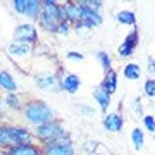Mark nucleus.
I'll return each instance as SVG.
<instances>
[{"instance_id": "6ab92c4d", "label": "nucleus", "mask_w": 155, "mask_h": 155, "mask_svg": "<svg viewBox=\"0 0 155 155\" xmlns=\"http://www.w3.org/2000/svg\"><path fill=\"white\" fill-rule=\"evenodd\" d=\"M93 97H95V100H97V104H100V109L102 110H107L109 109V104H110V97L104 91L102 88H97L93 91Z\"/></svg>"}, {"instance_id": "72a5a7b5", "label": "nucleus", "mask_w": 155, "mask_h": 155, "mask_svg": "<svg viewBox=\"0 0 155 155\" xmlns=\"http://www.w3.org/2000/svg\"><path fill=\"white\" fill-rule=\"evenodd\" d=\"M0 155H2V153H0Z\"/></svg>"}, {"instance_id": "20e7f679", "label": "nucleus", "mask_w": 155, "mask_h": 155, "mask_svg": "<svg viewBox=\"0 0 155 155\" xmlns=\"http://www.w3.org/2000/svg\"><path fill=\"white\" fill-rule=\"evenodd\" d=\"M35 83L45 93H55L61 90V79L55 72H40L35 76Z\"/></svg>"}, {"instance_id": "473e14b6", "label": "nucleus", "mask_w": 155, "mask_h": 155, "mask_svg": "<svg viewBox=\"0 0 155 155\" xmlns=\"http://www.w3.org/2000/svg\"><path fill=\"white\" fill-rule=\"evenodd\" d=\"M0 114H2V98H0Z\"/></svg>"}, {"instance_id": "7ed1b4c3", "label": "nucleus", "mask_w": 155, "mask_h": 155, "mask_svg": "<svg viewBox=\"0 0 155 155\" xmlns=\"http://www.w3.org/2000/svg\"><path fill=\"white\" fill-rule=\"evenodd\" d=\"M35 136L40 138V140H43L45 143H48V141H55V140L67 138V133H66V129L62 127L61 122L50 121V122L41 124V126H36V129H35Z\"/></svg>"}, {"instance_id": "6e6552de", "label": "nucleus", "mask_w": 155, "mask_h": 155, "mask_svg": "<svg viewBox=\"0 0 155 155\" xmlns=\"http://www.w3.org/2000/svg\"><path fill=\"white\" fill-rule=\"evenodd\" d=\"M78 7H79V12H81V21L83 22H86L88 26H100L102 24L100 14L97 11H93V9H90L84 2H79Z\"/></svg>"}, {"instance_id": "4468645a", "label": "nucleus", "mask_w": 155, "mask_h": 155, "mask_svg": "<svg viewBox=\"0 0 155 155\" xmlns=\"http://www.w3.org/2000/svg\"><path fill=\"white\" fill-rule=\"evenodd\" d=\"M122 124H124V121H122V117L119 114H109V116L104 117V127L107 131H114V133L121 131Z\"/></svg>"}, {"instance_id": "0eeeda50", "label": "nucleus", "mask_w": 155, "mask_h": 155, "mask_svg": "<svg viewBox=\"0 0 155 155\" xmlns=\"http://www.w3.org/2000/svg\"><path fill=\"white\" fill-rule=\"evenodd\" d=\"M41 14L52 17V19H55L57 22L66 21L64 9H62L57 2H54V0H45V2H41Z\"/></svg>"}, {"instance_id": "a878e982", "label": "nucleus", "mask_w": 155, "mask_h": 155, "mask_svg": "<svg viewBox=\"0 0 155 155\" xmlns=\"http://www.w3.org/2000/svg\"><path fill=\"white\" fill-rule=\"evenodd\" d=\"M145 93L148 97H155V79H148L145 83Z\"/></svg>"}, {"instance_id": "7c9ffc66", "label": "nucleus", "mask_w": 155, "mask_h": 155, "mask_svg": "<svg viewBox=\"0 0 155 155\" xmlns=\"http://www.w3.org/2000/svg\"><path fill=\"white\" fill-rule=\"evenodd\" d=\"M148 71L152 74H155V59H152V57L148 59Z\"/></svg>"}, {"instance_id": "aec40b11", "label": "nucleus", "mask_w": 155, "mask_h": 155, "mask_svg": "<svg viewBox=\"0 0 155 155\" xmlns=\"http://www.w3.org/2000/svg\"><path fill=\"white\" fill-rule=\"evenodd\" d=\"M124 76L127 78V79H138L140 76H141V69H140L138 64H134V62H129L126 67H124Z\"/></svg>"}, {"instance_id": "4be33fe9", "label": "nucleus", "mask_w": 155, "mask_h": 155, "mask_svg": "<svg viewBox=\"0 0 155 155\" xmlns=\"http://www.w3.org/2000/svg\"><path fill=\"white\" fill-rule=\"evenodd\" d=\"M131 140H133V145L136 150H141L143 148V143H145V138H143V131L140 127H134L133 133H131Z\"/></svg>"}, {"instance_id": "423d86ee", "label": "nucleus", "mask_w": 155, "mask_h": 155, "mask_svg": "<svg viewBox=\"0 0 155 155\" xmlns=\"http://www.w3.org/2000/svg\"><path fill=\"white\" fill-rule=\"evenodd\" d=\"M14 38H16V41L31 45L38 40V33H36V28L31 22H22L14 29Z\"/></svg>"}, {"instance_id": "f257e3e1", "label": "nucleus", "mask_w": 155, "mask_h": 155, "mask_svg": "<svg viewBox=\"0 0 155 155\" xmlns=\"http://www.w3.org/2000/svg\"><path fill=\"white\" fill-rule=\"evenodd\" d=\"M26 143H31V133L28 129L16 126H0V147L12 148Z\"/></svg>"}, {"instance_id": "393cba45", "label": "nucleus", "mask_w": 155, "mask_h": 155, "mask_svg": "<svg viewBox=\"0 0 155 155\" xmlns=\"http://www.w3.org/2000/svg\"><path fill=\"white\" fill-rule=\"evenodd\" d=\"M97 57L100 59L102 66H104V69H110V57L107 55L105 52H98V54H97Z\"/></svg>"}, {"instance_id": "f3484780", "label": "nucleus", "mask_w": 155, "mask_h": 155, "mask_svg": "<svg viewBox=\"0 0 155 155\" xmlns=\"http://www.w3.org/2000/svg\"><path fill=\"white\" fill-rule=\"evenodd\" d=\"M38 22H40V26H41L45 31H50V33H55L57 28H59V24H61V22H57L55 19H52V17L45 16V14H41V12H40Z\"/></svg>"}, {"instance_id": "ddd939ff", "label": "nucleus", "mask_w": 155, "mask_h": 155, "mask_svg": "<svg viewBox=\"0 0 155 155\" xmlns=\"http://www.w3.org/2000/svg\"><path fill=\"white\" fill-rule=\"evenodd\" d=\"M62 9H64V16H66L67 22L71 21V22H76V24L81 22V12H79L78 4H74V2H67Z\"/></svg>"}, {"instance_id": "9d476101", "label": "nucleus", "mask_w": 155, "mask_h": 155, "mask_svg": "<svg viewBox=\"0 0 155 155\" xmlns=\"http://www.w3.org/2000/svg\"><path fill=\"white\" fill-rule=\"evenodd\" d=\"M79 84H81L79 76L69 72V74H66L64 79L61 81V90H64V91H67V93H76L78 90H79Z\"/></svg>"}, {"instance_id": "b1692460", "label": "nucleus", "mask_w": 155, "mask_h": 155, "mask_svg": "<svg viewBox=\"0 0 155 155\" xmlns=\"http://www.w3.org/2000/svg\"><path fill=\"white\" fill-rule=\"evenodd\" d=\"M11 5L17 14H22V16L26 14V0H12Z\"/></svg>"}, {"instance_id": "5701e85b", "label": "nucleus", "mask_w": 155, "mask_h": 155, "mask_svg": "<svg viewBox=\"0 0 155 155\" xmlns=\"http://www.w3.org/2000/svg\"><path fill=\"white\" fill-rule=\"evenodd\" d=\"M4 102H5L11 109H19V107H21V98H19L17 93H7Z\"/></svg>"}, {"instance_id": "412c9836", "label": "nucleus", "mask_w": 155, "mask_h": 155, "mask_svg": "<svg viewBox=\"0 0 155 155\" xmlns=\"http://www.w3.org/2000/svg\"><path fill=\"white\" fill-rule=\"evenodd\" d=\"M116 19L121 22V24H131V26L136 22V17H134V14L131 11H121V12H117Z\"/></svg>"}, {"instance_id": "f03ea898", "label": "nucleus", "mask_w": 155, "mask_h": 155, "mask_svg": "<svg viewBox=\"0 0 155 155\" xmlns=\"http://www.w3.org/2000/svg\"><path fill=\"white\" fill-rule=\"evenodd\" d=\"M54 116H55V112L52 110L45 102H40V100H33L24 107L26 121L35 124V126H41L45 122L54 121Z\"/></svg>"}, {"instance_id": "39448f33", "label": "nucleus", "mask_w": 155, "mask_h": 155, "mask_svg": "<svg viewBox=\"0 0 155 155\" xmlns=\"http://www.w3.org/2000/svg\"><path fill=\"white\" fill-rule=\"evenodd\" d=\"M45 155H74V147L71 145L69 138L48 141L45 143Z\"/></svg>"}, {"instance_id": "f8f14e48", "label": "nucleus", "mask_w": 155, "mask_h": 155, "mask_svg": "<svg viewBox=\"0 0 155 155\" xmlns=\"http://www.w3.org/2000/svg\"><path fill=\"white\" fill-rule=\"evenodd\" d=\"M0 88L5 90L7 93H17V83L11 72L0 71Z\"/></svg>"}, {"instance_id": "bb28decb", "label": "nucleus", "mask_w": 155, "mask_h": 155, "mask_svg": "<svg viewBox=\"0 0 155 155\" xmlns=\"http://www.w3.org/2000/svg\"><path fill=\"white\" fill-rule=\"evenodd\" d=\"M145 121V126H147V129H148L150 133H155V119L152 116H145L143 117Z\"/></svg>"}, {"instance_id": "2f4dec72", "label": "nucleus", "mask_w": 155, "mask_h": 155, "mask_svg": "<svg viewBox=\"0 0 155 155\" xmlns=\"http://www.w3.org/2000/svg\"><path fill=\"white\" fill-rule=\"evenodd\" d=\"M81 110H84V112H88V114H91V109H90V107H86V105L81 107Z\"/></svg>"}, {"instance_id": "c85d7f7f", "label": "nucleus", "mask_w": 155, "mask_h": 155, "mask_svg": "<svg viewBox=\"0 0 155 155\" xmlns=\"http://www.w3.org/2000/svg\"><path fill=\"white\" fill-rule=\"evenodd\" d=\"M98 145H100V143H97V141H88V143L84 145V150H86L88 153H93L95 150L98 148Z\"/></svg>"}, {"instance_id": "1a4fd4ad", "label": "nucleus", "mask_w": 155, "mask_h": 155, "mask_svg": "<svg viewBox=\"0 0 155 155\" xmlns=\"http://www.w3.org/2000/svg\"><path fill=\"white\" fill-rule=\"evenodd\" d=\"M138 45V31L134 29V31H131V33L126 36V40L122 41V45L119 47V55L121 57H129L131 54L134 52V47Z\"/></svg>"}, {"instance_id": "c756f323", "label": "nucleus", "mask_w": 155, "mask_h": 155, "mask_svg": "<svg viewBox=\"0 0 155 155\" xmlns=\"http://www.w3.org/2000/svg\"><path fill=\"white\" fill-rule=\"evenodd\" d=\"M67 59H72V61H83L84 57H83V54H76V52H67Z\"/></svg>"}, {"instance_id": "9b49d317", "label": "nucleus", "mask_w": 155, "mask_h": 155, "mask_svg": "<svg viewBox=\"0 0 155 155\" xmlns=\"http://www.w3.org/2000/svg\"><path fill=\"white\" fill-rule=\"evenodd\" d=\"M7 155H41V152L33 143H26V145H17V147L9 148Z\"/></svg>"}, {"instance_id": "a211bd4d", "label": "nucleus", "mask_w": 155, "mask_h": 155, "mask_svg": "<svg viewBox=\"0 0 155 155\" xmlns=\"http://www.w3.org/2000/svg\"><path fill=\"white\" fill-rule=\"evenodd\" d=\"M40 12H41V2H38V0H26V14L24 16L31 17V19H38Z\"/></svg>"}, {"instance_id": "cd10ccee", "label": "nucleus", "mask_w": 155, "mask_h": 155, "mask_svg": "<svg viewBox=\"0 0 155 155\" xmlns=\"http://www.w3.org/2000/svg\"><path fill=\"white\" fill-rule=\"evenodd\" d=\"M69 31H71V26H69L67 21H62L59 24V28H57V33H61V35H69Z\"/></svg>"}, {"instance_id": "dca6fc26", "label": "nucleus", "mask_w": 155, "mask_h": 155, "mask_svg": "<svg viewBox=\"0 0 155 155\" xmlns=\"http://www.w3.org/2000/svg\"><path fill=\"white\" fill-rule=\"evenodd\" d=\"M100 88H102L107 95H109V97H110V95L117 90L116 72H114V71H109V72H107V76H105V79H104V83H102V86H100Z\"/></svg>"}, {"instance_id": "2eb2a0df", "label": "nucleus", "mask_w": 155, "mask_h": 155, "mask_svg": "<svg viewBox=\"0 0 155 155\" xmlns=\"http://www.w3.org/2000/svg\"><path fill=\"white\" fill-rule=\"evenodd\" d=\"M7 52L11 54L12 57H26L31 54V47L26 43H21V41H12L9 47H7Z\"/></svg>"}]
</instances>
